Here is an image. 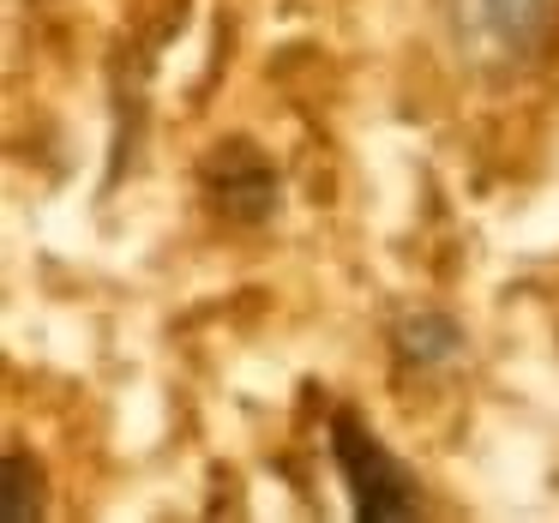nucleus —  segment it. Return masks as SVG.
Here are the masks:
<instances>
[{"label": "nucleus", "instance_id": "1", "mask_svg": "<svg viewBox=\"0 0 559 523\" xmlns=\"http://www.w3.org/2000/svg\"><path fill=\"white\" fill-rule=\"evenodd\" d=\"M451 43L469 67H523L559 25V0H445Z\"/></svg>", "mask_w": 559, "mask_h": 523}, {"label": "nucleus", "instance_id": "2", "mask_svg": "<svg viewBox=\"0 0 559 523\" xmlns=\"http://www.w3.org/2000/svg\"><path fill=\"white\" fill-rule=\"evenodd\" d=\"M331 457L343 469V487H349V506L361 523H397V518H421V499H415V475L367 433L355 415H337L331 421Z\"/></svg>", "mask_w": 559, "mask_h": 523}, {"label": "nucleus", "instance_id": "3", "mask_svg": "<svg viewBox=\"0 0 559 523\" xmlns=\"http://www.w3.org/2000/svg\"><path fill=\"white\" fill-rule=\"evenodd\" d=\"M205 199L235 223H259L277 205V175L253 145H217L205 163Z\"/></svg>", "mask_w": 559, "mask_h": 523}, {"label": "nucleus", "instance_id": "4", "mask_svg": "<svg viewBox=\"0 0 559 523\" xmlns=\"http://www.w3.org/2000/svg\"><path fill=\"white\" fill-rule=\"evenodd\" d=\"M457 349H463V337H457V325H451L445 313H415V319L397 325V355L409 367H445Z\"/></svg>", "mask_w": 559, "mask_h": 523}, {"label": "nucleus", "instance_id": "5", "mask_svg": "<svg viewBox=\"0 0 559 523\" xmlns=\"http://www.w3.org/2000/svg\"><path fill=\"white\" fill-rule=\"evenodd\" d=\"M37 482H31V463H25V451H13L7 457V518H37Z\"/></svg>", "mask_w": 559, "mask_h": 523}]
</instances>
